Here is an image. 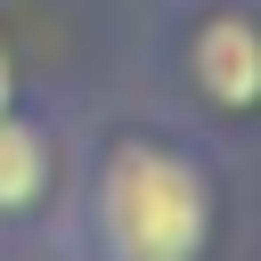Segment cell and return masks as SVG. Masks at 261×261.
I'll return each mask as SVG.
<instances>
[{
    "mask_svg": "<svg viewBox=\"0 0 261 261\" xmlns=\"http://www.w3.org/2000/svg\"><path fill=\"white\" fill-rule=\"evenodd\" d=\"M98 261H196L212 237V188L179 147L122 139L98 163Z\"/></svg>",
    "mask_w": 261,
    "mask_h": 261,
    "instance_id": "obj_1",
    "label": "cell"
},
{
    "mask_svg": "<svg viewBox=\"0 0 261 261\" xmlns=\"http://www.w3.org/2000/svg\"><path fill=\"white\" fill-rule=\"evenodd\" d=\"M196 82H204V98L212 106H253L261 98V33L245 24V16H212L204 33H196Z\"/></svg>",
    "mask_w": 261,
    "mask_h": 261,
    "instance_id": "obj_2",
    "label": "cell"
},
{
    "mask_svg": "<svg viewBox=\"0 0 261 261\" xmlns=\"http://www.w3.org/2000/svg\"><path fill=\"white\" fill-rule=\"evenodd\" d=\"M49 188V139L24 114H0V212H33Z\"/></svg>",
    "mask_w": 261,
    "mask_h": 261,
    "instance_id": "obj_3",
    "label": "cell"
},
{
    "mask_svg": "<svg viewBox=\"0 0 261 261\" xmlns=\"http://www.w3.org/2000/svg\"><path fill=\"white\" fill-rule=\"evenodd\" d=\"M8 90H16V82H8V57H0V114H8Z\"/></svg>",
    "mask_w": 261,
    "mask_h": 261,
    "instance_id": "obj_4",
    "label": "cell"
}]
</instances>
